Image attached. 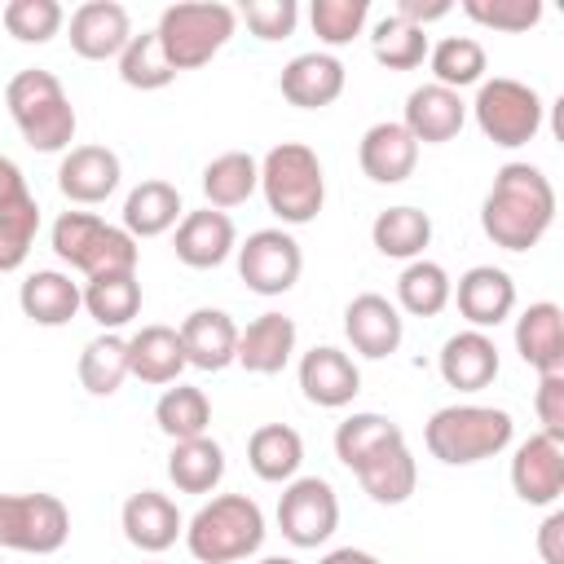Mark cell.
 <instances>
[{"label": "cell", "mask_w": 564, "mask_h": 564, "mask_svg": "<svg viewBox=\"0 0 564 564\" xmlns=\"http://www.w3.org/2000/svg\"><path fill=\"white\" fill-rule=\"evenodd\" d=\"M119 176H123V163L106 145H70L57 163V189L79 207L106 203L119 189Z\"/></svg>", "instance_id": "5bb4252c"}, {"label": "cell", "mask_w": 564, "mask_h": 564, "mask_svg": "<svg viewBox=\"0 0 564 564\" xmlns=\"http://www.w3.org/2000/svg\"><path fill=\"white\" fill-rule=\"evenodd\" d=\"M260 194L282 225L317 220L326 203V172L322 159L304 141H282L260 159Z\"/></svg>", "instance_id": "5b68a950"}, {"label": "cell", "mask_w": 564, "mask_h": 564, "mask_svg": "<svg viewBox=\"0 0 564 564\" xmlns=\"http://www.w3.org/2000/svg\"><path fill=\"white\" fill-rule=\"evenodd\" d=\"M555 225V185L533 163H502L480 203V229L502 251H529Z\"/></svg>", "instance_id": "6da1fadb"}, {"label": "cell", "mask_w": 564, "mask_h": 564, "mask_svg": "<svg viewBox=\"0 0 564 564\" xmlns=\"http://www.w3.org/2000/svg\"><path fill=\"white\" fill-rule=\"evenodd\" d=\"M322 564H379V555H370L361 546H335L322 555Z\"/></svg>", "instance_id": "f5cc1de1"}, {"label": "cell", "mask_w": 564, "mask_h": 564, "mask_svg": "<svg viewBox=\"0 0 564 564\" xmlns=\"http://www.w3.org/2000/svg\"><path fill=\"white\" fill-rule=\"evenodd\" d=\"M264 542V511L247 494H220L185 524V546L198 564H238Z\"/></svg>", "instance_id": "277c9868"}, {"label": "cell", "mask_w": 564, "mask_h": 564, "mask_svg": "<svg viewBox=\"0 0 564 564\" xmlns=\"http://www.w3.org/2000/svg\"><path fill=\"white\" fill-rule=\"evenodd\" d=\"M449 295H454L449 273H445L436 260H427V256L410 260V264L401 269V278H397V304H401L410 317H436V313L449 304Z\"/></svg>", "instance_id": "f35d334b"}, {"label": "cell", "mask_w": 564, "mask_h": 564, "mask_svg": "<svg viewBox=\"0 0 564 564\" xmlns=\"http://www.w3.org/2000/svg\"><path fill=\"white\" fill-rule=\"evenodd\" d=\"M247 463H251V471H256L260 480H269V485L295 480V471H300V463H304V441H300V432L286 427V423H264V427H256L251 441H247Z\"/></svg>", "instance_id": "4dcf8cb0"}, {"label": "cell", "mask_w": 564, "mask_h": 564, "mask_svg": "<svg viewBox=\"0 0 564 564\" xmlns=\"http://www.w3.org/2000/svg\"><path fill=\"white\" fill-rule=\"evenodd\" d=\"M454 9V0H397V18H405L410 26H427V22H436V18H445Z\"/></svg>", "instance_id": "f907efd6"}, {"label": "cell", "mask_w": 564, "mask_h": 564, "mask_svg": "<svg viewBox=\"0 0 564 564\" xmlns=\"http://www.w3.org/2000/svg\"><path fill=\"white\" fill-rule=\"evenodd\" d=\"M35 234H40V203L31 198V189L0 203V273H13L26 264Z\"/></svg>", "instance_id": "60d3db41"}, {"label": "cell", "mask_w": 564, "mask_h": 564, "mask_svg": "<svg viewBox=\"0 0 564 564\" xmlns=\"http://www.w3.org/2000/svg\"><path fill=\"white\" fill-rule=\"evenodd\" d=\"M79 383L88 397H115L128 379V339L115 330H101L79 352Z\"/></svg>", "instance_id": "8d00e7d4"}, {"label": "cell", "mask_w": 564, "mask_h": 564, "mask_svg": "<svg viewBox=\"0 0 564 564\" xmlns=\"http://www.w3.org/2000/svg\"><path fill=\"white\" fill-rule=\"evenodd\" d=\"M53 251L62 264L84 273V282L106 273H137V238L93 212H62L53 220Z\"/></svg>", "instance_id": "8992f818"}, {"label": "cell", "mask_w": 564, "mask_h": 564, "mask_svg": "<svg viewBox=\"0 0 564 564\" xmlns=\"http://www.w3.org/2000/svg\"><path fill=\"white\" fill-rule=\"evenodd\" d=\"M70 538V511L57 494H0V546L53 555Z\"/></svg>", "instance_id": "9c48e42d"}, {"label": "cell", "mask_w": 564, "mask_h": 564, "mask_svg": "<svg viewBox=\"0 0 564 564\" xmlns=\"http://www.w3.org/2000/svg\"><path fill=\"white\" fill-rule=\"evenodd\" d=\"M145 564H159V560H145Z\"/></svg>", "instance_id": "11a10c76"}, {"label": "cell", "mask_w": 564, "mask_h": 564, "mask_svg": "<svg viewBox=\"0 0 564 564\" xmlns=\"http://www.w3.org/2000/svg\"><path fill=\"white\" fill-rule=\"evenodd\" d=\"M0 564H4V560H0Z\"/></svg>", "instance_id": "9f6ffc18"}, {"label": "cell", "mask_w": 564, "mask_h": 564, "mask_svg": "<svg viewBox=\"0 0 564 564\" xmlns=\"http://www.w3.org/2000/svg\"><path fill=\"white\" fill-rule=\"evenodd\" d=\"M4 106H9V119L18 123V132L31 150H40V154L70 150L75 106H70V97H66V88L53 70H40V66L18 70L4 84Z\"/></svg>", "instance_id": "7a4b0ae2"}, {"label": "cell", "mask_w": 564, "mask_h": 564, "mask_svg": "<svg viewBox=\"0 0 564 564\" xmlns=\"http://www.w3.org/2000/svg\"><path fill=\"white\" fill-rule=\"evenodd\" d=\"M344 62L335 57V53H300V57H291L286 66H282V79H278V88H282V97L291 101V106H300V110H322V106H330V101H339V93H344Z\"/></svg>", "instance_id": "ffe728a7"}, {"label": "cell", "mask_w": 564, "mask_h": 564, "mask_svg": "<svg viewBox=\"0 0 564 564\" xmlns=\"http://www.w3.org/2000/svg\"><path fill=\"white\" fill-rule=\"evenodd\" d=\"M471 115H476L480 132L494 145L516 150V145H529L542 132L546 106H542L538 88H529L520 79H507V75H494V79H480L476 101H471Z\"/></svg>", "instance_id": "ba28073f"}, {"label": "cell", "mask_w": 564, "mask_h": 564, "mask_svg": "<svg viewBox=\"0 0 564 564\" xmlns=\"http://www.w3.org/2000/svg\"><path fill=\"white\" fill-rule=\"evenodd\" d=\"M538 555L542 564H564V511H551L538 529Z\"/></svg>", "instance_id": "681fc988"}, {"label": "cell", "mask_w": 564, "mask_h": 564, "mask_svg": "<svg viewBox=\"0 0 564 564\" xmlns=\"http://www.w3.org/2000/svg\"><path fill=\"white\" fill-rule=\"evenodd\" d=\"M352 476L361 480V489H366L375 502L397 507V502H405V498L414 494V485H419V463H414L410 445L401 441V445H392V449L375 454L370 463H361Z\"/></svg>", "instance_id": "d6a6232c"}, {"label": "cell", "mask_w": 564, "mask_h": 564, "mask_svg": "<svg viewBox=\"0 0 564 564\" xmlns=\"http://www.w3.org/2000/svg\"><path fill=\"white\" fill-rule=\"evenodd\" d=\"M154 423L167 441H194V436H207L212 427V401L203 388L194 383H176L167 388L159 401H154Z\"/></svg>", "instance_id": "74e56055"}, {"label": "cell", "mask_w": 564, "mask_h": 564, "mask_svg": "<svg viewBox=\"0 0 564 564\" xmlns=\"http://www.w3.org/2000/svg\"><path fill=\"white\" fill-rule=\"evenodd\" d=\"M344 335H348V344H352L361 357L379 361V357H392V352L401 348V339H405V317H401V308H397L388 295L361 291V295H352L348 308H344Z\"/></svg>", "instance_id": "7c38bea8"}, {"label": "cell", "mask_w": 564, "mask_h": 564, "mask_svg": "<svg viewBox=\"0 0 564 564\" xmlns=\"http://www.w3.org/2000/svg\"><path fill=\"white\" fill-rule=\"evenodd\" d=\"M225 476V449L212 436H194V441H172L167 454V480L181 494H212Z\"/></svg>", "instance_id": "1f68e13d"}, {"label": "cell", "mask_w": 564, "mask_h": 564, "mask_svg": "<svg viewBox=\"0 0 564 564\" xmlns=\"http://www.w3.org/2000/svg\"><path fill=\"white\" fill-rule=\"evenodd\" d=\"M238 26V13L220 0H189V4H167L159 13V48L167 57V66L181 75V70H198L207 66L234 35Z\"/></svg>", "instance_id": "52a82bcc"}, {"label": "cell", "mask_w": 564, "mask_h": 564, "mask_svg": "<svg viewBox=\"0 0 564 564\" xmlns=\"http://www.w3.org/2000/svg\"><path fill=\"white\" fill-rule=\"evenodd\" d=\"M260 564H300V560H291V555H264Z\"/></svg>", "instance_id": "db71d44e"}, {"label": "cell", "mask_w": 564, "mask_h": 564, "mask_svg": "<svg viewBox=\"0 0 564 564\" xmlns=\"http://www.w3.org/2000/svg\"><path fill=\"white\" fill-rule=\"evenodd\" d=\"M242 22L251 26L256 40H286L300 22V4L295 0H251V4H242Z\"/></svg>", "instance_id": "7dc6e473"}, {"label": "cell", "mask_w": 564, "mask_h": 564, "mask_svg": "<svg viewBox=\"0 0 564 564\" xmlns=\"http://www.w3.org/2000/svg\"><path fill=\"white\" fill-rule=\"evenodd\" d=\"M176 260L189 264V269H216L234 256L238 247V234H234V220L216 207H203V212H185L181 225H176Z\"/></svg>", "instance_id": "44dd1931"}, {"label": "cell", "mask_w": 564, "mask_h": 564, "mask_svg": "<svg viewBox=\"0 0 564 564\" xmlns=\"http://www.w3.org/2000/svg\"><path fill=\"white\" fill-rule=\"evenodd\" d=\"M295 352V322L286 313H260L238 330V366L247 375H278Z\"/></svg>", "instance_id": "484cf974"}, {"label": "cell", "mask_w": 564, "mask_h": 564, "mask_svg": "<svg viewBox=\"0 0 564 564\" xmlns=\"http://www.w3.org/2000/svg\"><path fill=\"white\" fill-rule=\"evenodd\" d=\"M463 13L489 31L520 35L542 22V0H463Z\"/></svg>", "instance_id": "bcb514c9"}, {"label": "cell", "mask_w": 564, "mask_h": 564, "mask_svg": "<svg viewBox=\"0 0 564 564\" xmlns=\"http://www.w3.org/2000/svg\"><path fill=\"white\" fill-rule=\"evenodd\" d=\"M132 40V18L119 0H84L70 13V48L84 62H106L119 57Z\"/></svg>", "instance_id": "9a60e30c"}, {"label": "cell", "mask_w": 564, "mask_h": 564, "mask_svg": "<svg viewBox=\"0 0 564 564\" xmlns=\"http://www.w3.org/2000/svg\"><path fill=\"white\" fill-rule=\"evenodd\" d=\"M84 313L101 330H119L141 313V282L137 273H106L84 282Z\"/></svg>", "instance_id": "d590c367"}, {"label": "cell", "mask_w": 564, "mask_h": 564, "mask_svg": "<svg viewBox=\"0 0 564 564\" xmlns=\"http://www.w3.org/2000/svg\"><path fill=\"white\" fill-rule=\"evenodd\" d=\"M256 189H260V163L247 150H225L203 167V194H207V207L216 212L247 203Z\"/></svg>", "instance_id": "836d02e7"}, {"label": "cell", "mask_w": 564, "mask_h": 564, "mask_svg": "<svg viewBox=\"0 0 564 564\" xmlns=\"http://www.w3.org/2000/svg\"><path fill=\"white\" fill-rule=\"evenodd\" d=\"M370 53H375V62L388 66V70H414V66L427 57V35H423L419 26H410L405 18L388 13V18H379L375 31H370Z\"/></svg>", "instance_id": "b9f144b4"}, {"label": "cell", "mask_w": 564, "mask_h": 564, "mask_svg": "<svg viewBox=\"0 0 564 564\" xmlns=\"http://www.w3.org/2000/svg\"><path fill=\"white\" fill-rule=\"evenodd\" d=\"M18 304L35 326H66L84 308V286L62 269H35L18 286Z\"/></svg>", "instance_id": "4316f807"}, {"label": "cell", "mask_w": 564, "mask_h": 564, "mask_svg": "<svg viewBox=\"0 0 564 564\" xmlns=\"http://www.w3.org/2000/svg\"><path fill=\"white\" fill-rule=\"evenodd\" d=\"M427 62H432V84H441V88H467V84H480L485 79V66H489V57H485V48H480V40H471V35H445L436 48H427Z\"/></svg>", "instance_id": "ab89813d"}, {"label": "cell", "mask_w": 564, "mask_h": 564, "mask_svg": "<svg viewBox=\"0 0 564 564\" xmlns=\"http://www.w3.org/2000/svg\"><path fill=\"white\" fill-rule=\"evenodd\" d=\"M533 410H538L542 436H551V441H564V370H560V375H538Z\"/></svg>", "instance_id": "c3c4849f"}, {"label": "cell", "mask_w": 564, "mask_h": 564, "mask_svg": "<svg viewBox=\"0 0 564 564\" xmlns=\"http://www.w3.org/2000/svg\"><path fill=\"white\" fill-rule=\"evenodd\" d=\"M181 189L172 181H141L123 198V229L132 238H159L181 225Z\"/></svg>", "instance_id": "f1b7e54d"}, {"label": "cell", "mask_w": 564, "mask_h": 564, "mask_svg": "<svg viewBox=\"0 0 564 564\" xmlns=\"http://www.w3.org/2000/svg\"><path fill=\"white\" fill-rule=\"evenodd\" d=\"M401 441H405L401 423H392L388 414L361 410V414H348V419L335 427V458H339L348 471H357L361 463H370L375 454H383V449H392V445H401Z\"/></svg>", "instance_id": "f546056e"}, {"label": "cell", "mask_w": 564, "mask_h": 564, "mask_svg": "<svg viewBox=\"0 0 564 564\" xmlns=\"http://www.w3.org/2000/svg\"><path fill=\"white\" fill-rule=\"evenodd\" d=\"M181 348H185V366L198 370H225L238 357V326L225 308H194L181 326Z\"/></svg>", "instance_id": "7402d4cb"}, {"label": "cell", "mask_w": 564, "mask_h": 564, "mask_svg": "<svg viewBox=\"0 0 564 564\" xmlns=\"http://www.w3.org/2000/svg\"><path fill=\"white\" fill-rule=\"evenodd\" d=\"M449 300L471 322V330H489V326H498V322L511 317V308H516V282H511L507 269L476 264V269H467L458 278V286H454Z\"/></svg>", "instance_id": "ac0fdd59"}, {"label": "cell", "mask_w": 564, "mask_h": 564, "mask_svg": "<svg viewBox=\"0 0 564 564\" xmlns=\"http://www.w3.org/2000/svg\"><path fill=\"white\" fill-rule=\"evenodd\" d=\"M516 436V423L498 405H441L427 427V454L449 463V467H471L485 458H498Z\"/></svg>", "instance_id": "3957f363"}, {"label": "cell", "mask_w": 564, "mask_h": 564, "mask_svg": "<svg viewBox=\"0 0 564 564\" xmlns=\"http://www.w3.org/2000/svg\"><path fill=\"white\" fill-rule=\"evenodd\" d=\"M119 524H123V538H128L137 551H145V555L167 551V546L185 533V520H181L176 502H172L167 494H159V489L132 494V498L123 502V511H119Z\"/></svg>", "instance_id": "d6986e66"}, {"label": "cell", "mask_w": 564, "mask_h": 564, "mask_svg": "<svg viewBox=\"0 0 564 564\" xmlns=\"http://www.w3.org/2000/svg\"><path fill=\"white\" fill-rule=\"evenodd\" d=\"M370 242L388 260H419L423 247L432 242V216L419 207H388L370 225Z\"/></svg>", "instance_id": "e575fe53"}, {"label": "cell", "mask_w": 564, "mask_h": 564, "mask_svg": "<svg viewBox=\"0 0 564 564\" xmlns=\"http://www.w3.org/2000/svg\"><path fill=\"white\" fill-rule=\"evenodd\" d=\"M366 18H370V0H313V9H308L313 35L322 44H330V48L357 40Z\"/></svg>", "instance_id": "f6af8a7d"}, {"label": "cell", "mask_w": 564, "mask_h": 564, "mask_svg": "<svg viewBox=\"0 0 564 564\" xmlns=\"http://www.w3.org/2000/svg\"><path fill=\"white\" fill-rule=\"evenodd\" d=\"M516 352L538 375L564 370V313H560V304L538 300L516 317Z\"/></svg>", "instance_id": "d4e9b609"}, {"label": "cell", "mask_w": 564, "mask_h": 564, "mask_svg": "<svg viewBox=\"0 0 564 564\" xmlns=\"http://www.w3.org/2000/svg\"><path fill=\"white\" fill-rule=\"evenodd\" d=\"M66 22V9L57 0H9L4 4V31L18 44H48Z\"/></svg>", "instance_id": "ee69618b"}, {"label": "cell", "mask_w": 564, "mask_h": 564, "mask_svg": "<svg viewBox=\"0 0 564 564\" xmlns=\"http://www.w3.org/2000/svg\"><path fill=\"white\" fill-rule=\"evenodd\" d=\"M511 489L529 507H551L564 494V441H551L542 432L520 441L511 458Z\"/></svg>", "instance_id": "4fadbf2b"}, {"label": "cell", "mask_w": 564, "mask_h": 564, "mask_svg": "<svg viewBox=\"0 0 564 564\" xmlns=\"http://www.w3.org/2000/svg\"><path fill=\"white\" fill-rule=\"evenodd\" d=\"M18 194H26L22 167H18L13 159H4V154H0V203H9V198H18Z\"/></svg>", "instance_id": "816d5d0a"}, {"label": "cell", "mask_w": 564, "mask_h": 564, "mask_svg": "<svg viewBox=\"0 0 564 564\" xmlns=\"http://www.w3.org/2000/svg\"><path fill=\"white\" fill-rule=\"evenodd\" d=\"M357 163L375 185H401L419 163V141L392 119L370 123L357 145Z\"/></svg>", "instance_id": "cb8c5ba5"}, {"label": "cell", "mask_w": 564, "mask_h": 564, "mask_svg": "<svg viewBox=\"0 0 564 564\" xmlns=\"http://www.w3.org/2000/svg\"><path fill=\"white\" fill-rule=\"evenodd\" d=\"M467 123V101L454 93V88H441V84H419L410 97H405V119L401 128L419 141V145H445L463 132Z\"/></svg>", "instance_id": "e0dca14e"}, {"label": "cell", "mask_w": 564, "mask_h": 564, "mask_svg": "<svg viewBox=\"0 0 564 564\" xmlns=\"http://www.w3.org/2000/svg\"><path fill=\"white\" fill-rule=\"evenodd\" d=\"M185 370V348L176 326L150 322L128 339V375L141 383H176Z\"/></svg>", "instance_id": "83f0119b"}, {"label": "cell", "mask_w": 564, "mask_h": 564, "mask_svg": "<svg viewBox=\"0 0 564 564\" xmlns=\"http://www.w3.org/2000/svg\"><path fill=\"white\" fill-rule=\"evenodd\" d=\"M238 251V278L256 295H286L300 282L304 251L286 229H256Z\"/></svg>", "instance_id": "8fae6325"}, {"label": "cell", "mask_w": 564, "mask_h": 564, "mask_svg": "<svg viewBox=\"0 0 564 564\" xmlns=\"http://www.w3.org/2000/svg\"><path fill=\"white\" fill-rule=\"evenodd\" d=\"M300 388H304V397L313 405L339 410V405H348L361 392V370H357V361L344 348L317 344V348H308L300 357Z\"/></svg>", "instance_id": "2e32d148"}, {"label": "cell", "mask_w": 564, "mask_h": 564, "mask_svg": "<svg viewBox=\"0 0 564 564\" xmlns=\"http://www.w3.org/2000/svg\"><path fill=\"white\" fill-rule=\"evenodd\" d=\"M436 370L458 392H480L498 379V344L485 330H458L441 344Z\"/></svg>", "instance_id": "603a6c76"}, {"label": "cell", "mask_w": 564, "mask_h": 564, "mask_svg": "<svg viewBox=\"0 0 564 564\" xmlns=\"http://www.w3.org/2000/svg\"><path fill=\"white\" fill-rule=\"evenodd\" d=\"M119 79H123L128 88H141V93L167 88V84L176 79V70L167 66V57H163L154 31H141V35L128 40V48L119 53Z\"/></svg>", "instance_id": "7bdbcfd3"}, {"label": "cell", "mask_w": 564, "mask_h": 564, "mask_svg": "<svg viewBox=\"0 0 564 564\" xmlns=\"http://www.w3.org/2000/svg\"><path fill=\"white\" fill-rule=\"evenodd\" d=\"M278 529L300 551L322 546L339 529V498H335L330 480H322V476L286 480V489L278 498Z\"/></svg>", "instance_id": "30bf717a"}]
</instances>
